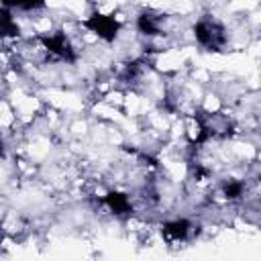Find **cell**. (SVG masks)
I'll list each match as a JSON object with an SVG mask.
<instances>
[{"label": "cell", "mask_w": 261, "mask_h": 261, "mask_svg": "<svg viewBox=\"0 0 261 261\" xmlns=\"http://www.w3.org/2000/svg\"><path fill=\"white\" fill-rule=\"evenodd\" d=\"M86 27H88L90 33H94L100 41H106V43L116 41L120 29H122V27H120V20H118L114 14H102V12L92 14V16L86 20Z\"/></svg>", "instance_id": "7a4b0ae2"}, {"label": "cell", "mask_w": 261, "mask_h": 261, "mask_svg": "<svg viewBox=\"0 0 261 261\" xmlns=\"http://www.w3.org/2000/svg\"><path fill=\"white\" fill-rule=\"evenodd\" d=\"M194 41L206 51H222L228 45V29L212 14L200 16L192 24Z\"/></svg>", "instance_id": "6da1fadb"}, {"label": "cell", "mask_w": 261, "mask_h": 261, "mask_svg": "<svg viewBox=\"0 0 261 261\" xmlns=\"http://www.w3.org/2000/svg\"><path fill=\"white\" fill-rule=\"evenodd\" d=\"M194 228H196V224L190 218L177 216V218L165 220L161 224V237L169 245H179V243H186L194 234Z\"/></svg>", "instance_id": "3957f363"}]
</instances>
